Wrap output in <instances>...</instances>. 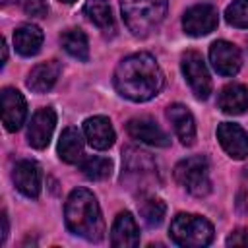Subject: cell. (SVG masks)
I'll use <instances>...</instances> for the list:
<instances>
[{"label":"cell","instance_id":"obj_1","mask_svg":"<svg viewBox=\"0 0 248 248\" xmlns=\"http://www.w3.org/2000/svg\"><path fill=\"white\" fill-rule=\"evenodd\" d=\"M116 91L136 103L153 99L163 87V72L157 60L147 52L126 56L114 72Z\"/></svg>","mask_w":248,"mask_h":248},{"label":"cell","instance_id":"obj_2","mask_svg":"<svg viewBox=\"0 0 248 248\" xmlns=\"http://www.w3.org/2000/svg\"><path fill=\"white\" fill-rule=\"evenodd\" d=\"M64 219L70 232L89 242H99L105 234V223L97 198L87 188H76L70 192L64 207Z\"/></svg>","mask_w":248,"mask_h":248},{"label":"cell","instance_id":"obj_3","mask_svg":"<svg viewBox=\"0 0 248 248\" xmlns=\"http://www.w3.org/2000/svg\"><path fill=\"white\" fill-rule=\"evenodd\" d=\"M120 8L132 35L147 37L165 19L167 0H120Z\"/></svg>","mask_w":248,"mask_h":248},{"label":"cell","instance_id":"obj_4","mask_svg":"<svg viewBox=\"0 0 248 248\" xmlns=\"http://www.w3.org/2000/svg\"><path fill=\"white\" fill-rule=\"evenodd\" d=\"M169 234L178 246L202 248L213 240V225L202 215L178 213L170 223Z\"/></svg>","mask_w":248,"mask_h":248},{"label":"cell","instance_id":"obj_5","mask_svg":"<svg viewBox=\"0 0 248 248\" xmlns=\"http://www.w3.org/2000/svg\"><path fill=\"white\" fill-rule=\"evenodd\" d=\"M174 180L186 188L192 196H207L211 190V178H209V163L203 155H194L182 159L174 167Z\"/></svg>","mask_w":248,"mask_h":248},{"label":"cell","instance_id":"obj_6","mask_svg":"<svg viewBox=\"0 0 248 248\" xmlns=\"http://www.w3.org/2000/svg\"><path fill=\"white\" fill-rule=\"evenodd\" d=\"M180 66H182V74H184L192 93L198 99H207L211 93V78H209V72H207V66H205L202 54L196 50L184 52Z\"/></svg>","mask_w":248,"mask_h":248},{"label":"cell","instance_id":"obj_7","mask_svg":"<svg viewBox=\"0 0 248 248\" xmlns=\"http://www.w3.org/2000/svg\"><path fill=\"white\" fill-rule=\"evenodd\" d=\"M217 21H219L217 10L211 4L202 2L186 10L182 17V27L192 37H203L217 27Z\"/></svg>","mask_w":248,"mask_h":248},{"label":"cell","instance_id":"obj_8","mask_svg":"<svg viewBox=\"0 0 248 248\" xmlns=\"http://www.w3.org/2000/svg\"><path fill=\"white\" fill-rule=\"evenodd\" d=\"M56 126V112L46 107V108H39L33 116L31 122L27 126V141L31 147L35 149H45L52 138Z\"/></svg>","mask_w":248,"mask_h":248},{"label":"cell","instance_id":"obj_9","mask_svg":"<svg viewBox=\"0 0 248 248\" xmlns=\"http://www.w3.org/2000/svg\"><path fill=\"white\" fill-rule=\"evenodd\" d=\"M209 60L215 72L221 76H234L242 64L238 46L229 41H215L209 46Z\"/></svg>","mask_w":248,"mask_h":248},{"label":"cell","instance_id":"obj_10","mask_svg":"<svg viewBox=\"0 0 248 248\" xmlns=\"http://www.w3.org/2000/svg\"><path fill=\"white\" fill-rule=\"evenodd\" d=\"M27 116V105L23 95L14 87L2 89V124L8 132H16L21 128Z\"/></svg>","mask_w":248,"mask_h":248},{"label":"cell","instance_id":"obj_11","mask_svg":"<svg viewBox=\"0 0 248 248\" xmlns=\"http://www.w3.org/2000/svg\"><path fill=\"white\" fill-rule=\"evenodd\" d=\"M126 130L128 134L138 140V141H143L147 145H155V147H167L170 143V138L167 136V132L149 116H138V118H132L128 124H126Z\"/></svg>","mask_w":248,"mask_h":248},{"label":"cell","instance_id":"obj_12","mask_svg":"<svg viewBox=\"0 0 248 248\" xmlns=\"http://www.w3.org/2000/svg\"><path fill=\"white\" fill-rule=\"evenodd\" d=\"M14 184L16 188L27 196V198H37L41 194V182H43V174H41V167L31 161V159H21L16 163L14 172H12Z\"/></svg>","mask_w":248,"mask_h":248},{"label":"cell","instance_id":"obj_13","mask_svg":"<svg viewBox=\"0 0 248 248\" xmlns=\"http://www.w3.org/2000/svg\"><path fill=\"white\" fill-rule=\"evenodd\" d=\"M217 140L221 147L232 159H244L248 155V134L232 122H223L217 126Z\"/></svg>","mask_w":248,"mask_h":248},{"label":"cell","instance_id":"obj_14","mask_svg":"<svg viewBox=\"0 0 248 248\" xmlns=\"http://www.w3.org/2000/svg\"><path fill=\"white\" fill-rule=\"evenodd\" d=\"M83 134L93 149H108L114 143V128L107 116H91L83 122Z\"/></svg>","mask_w":248,"mask_h":248},{"label":"cell","instance_id":"obj_15","mask_svg":"<svg viewBox=\"0 0 248 248\" xmlns=\"http://www.w3.org/2000/svg\"><path fill=\"white\" fill-rule=\"evenodd\" d=\"M110 244L116 248H130L140 244V229L132 213L122 211L116 215L110 229Z\"/></svg>","mask_w":248,"mask_h":248},{"label":"cell","instance_id":"obj_16","mask_svg":"<svg viewBox=\"0 0 248 248\" xmlns=\"http://www.w3.org/2000/svg\"><path fill=\"white\" fill-rule=\"evenodd\" d=\"M167 118L170 120L178 140L184 143V145H192L194 140H196V122H194V116L192 112L180 105V103H172L169 105L167 108Z\"/></svg>","mask_w":248,"mask_h":248},{"label":"cell","instance_id":"obj_17","mask_svg":"<svg viewBox=\"0 0 248 248\" xmlns=\"http://www.w3.org/2000/svg\"><path fill=\"white\" fill-rule=\"evenodd\" d=\"M60 76V64L56 60H48V62H41L37 64L29 76H27V87L35 93H46L58 79Z\"/></svg>","mask_w":248,"mask_h":248},{"label":"cell","instance_id":"obj_18","mask_svg":"<svg viewBox=\"0 0 248 248\" xmlns=\"http://www.w3.org/2000/svg\"><path fill=\"white\" fill-rule=\"evenodd\" d=\"M124 170H126V174L134 176V180L138 182V176L140 178L153 176L155 170H157V165L149 157V153L134 149V147H128L124 151Z\"/></svg>","mask_w":248,"mask_h":248},{"label":"cell","instance_id":"obj_19","mask_svg":"<svg viewBox=\"0 0 248 248\" xmlns=\"http://www.w3.org/2000/svg\"><path fill=\"white\" fill-rule=\"evenodd\" d=\"M219 108L225 114H242L248 108V87L242 83L227 85L219 95Z\"/></svg>","mask_w":248,"mask_h":248},{"label":"cell","instance_id":"obj_20","mask_svg":"<svg viewBox=\"0 0 248 248\" xmlns=\"http://www.w3.org/2000/svg\"><path fill=\"white\" fill-rule=\"evenodd\" d=\"M43 31L37 25L25 23L14 31V46L21 56H33L41 50Z\"/></svg>","mask_w":248,"mask_h":248},{"label":"cell","instance_id":"obj_21","mask_svg":"<svg viewBox=\"0 0 248 248\" xmlns=\"http://www.w3.org/2000/svg\"><path fill=\"white\" fill-rule=\"evenodd\" d=\"M58 155L64 163H78L83 157V138L74 126H68L58 140Z\"/></svg>","mask_w":248,"mask_h":248},{"label":"cell","instance_id":"obj_22","mask_svg":"<svg viewBox=\"0 0 248 248\" xmlns=\"http://www.w3.org/2000/svg\"><path fill=\"white\" fill-rule=\"evenodd\" d=\"M83 14L101 31H112L114 29L112 10H110V4L107 0H87L83 6Z\"/></svg>","mask_w":248,"mask_h":248},{"label":"cell","instance_id":"obj_23","mask_svg":"<svg viewBox=\"0 0 248 248\" xmlns=\"http://www.w3.org/2000/svg\"><path fill=\"white\" fill-rule=\"evenodd\" d=\"M60 43H62L64 50H66L70 56H74V58H78V60H81V62H85V60L89 58L87 37H85V33H83L81 29H78V27L66 29V31L60 35Z\"/></svg>","mask_w":248,"mask_h":248},{"label":"cell","instance_id":"obj_24","mask_svg":"<svg viewBox=\"0 0 248 248\" xmlns=\"http://www.w3.org/2000/svg\"><path fill=\"white\" fill-rule=\"evenodd\" d=\"M79 169H81L83 176L89 178V180H105V178H108L110 172H112V163H110V159H107V157H97V155H93V157H85V159L81 161Z\"/></svg>","mask_w":248,"mask_h":248},{"label":"cell","instance_id":"obj_25","mask_svg":"<svg viewBox=\"0 0 248 248\" xmlns=\"http://www.w3.org/2000/svg\"><path fill=\"white\" fill-rule=\"evenodd\" d=\"M165 213H167V205L163 200L155 198V196H147L140 202V215L143 217V221L149 225V227H157L163 223L165 219Z\"/></svg>","mask_w":248,"mask_h":248},{"label":"cell","instance_id":"obj_26","mask_svg":"<svg viewBox=\"0 0 248 248\" xmlns=\"http://www.w3.org/2000/svg\"><path fill=\"white\" fill-rule=\"evenodd\" d=\"M225 19L232 27L246 29L248 27V0H234L232 4H229L225 12Z\"/></svg>","mask_w":248,"mask_h":248},{"label":"cell","instance_id":"obj_27","mask_svg":"<svg viewBox=\"0 0 248 248\" xmlns=\"http://www.w3.org/2000/svg\"><path fill=\"white\" fill-rule=\"evenodd\" d=\"M21 8L27 16H33V17H45L48 12V6L45 0H21Z\"/></svg>","mask_w":248,"mask_h":248},{"label":"cell","instance_id":"obj_28","mask_svg":"<svg viewBox=\"0 0 248 248\" xmlns=\"http://www.w3.org/2000/svg\"><path fill=\"white\" fill-rule=\"evenodd\" d=\"M229 246H246L248 244V232L246 231H234L229 238H227Z\"/></svg>","mask_w":248,"mask_h":248},{"label":"cell","instance_id":"obj_29","mask_svg":"<svg viewBox=\"0 0 248 248\" xmlns=\"http://www.w3.org/2000/svg\"><path fill=\"white\" fill-rule=\"evenodd\" d=\"M6 236H8V217L6 213H2V242L6 240Z\"/></svg>","mask_w":248,"mask_h":248},{"label":"cell","instance_id":"obj_30","mask_svg":"<svg viewBox=\"0 0 248 248\" xmlns=\"http://www.w3.org/2000/svg\"><path fill=\"white\" fill-rule=\"evenodd\" d=\"M60 2H64V4H72V2H76V0H60Z\"/></svg>","mask_w":248,"mask_h":248}]
</instances>
